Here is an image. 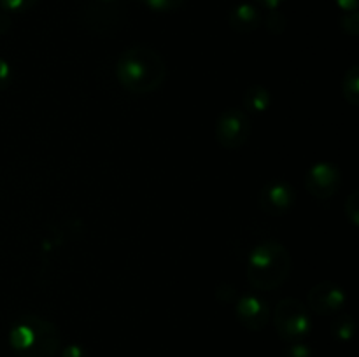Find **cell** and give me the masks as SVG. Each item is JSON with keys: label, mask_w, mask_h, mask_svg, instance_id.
I'll return each instance as SVG.
<instances>
[{"label": "cell", "mask_w": 359, "mask_h": 357, "mask_svg": "<svg viewBox=\"0 0 359 357\" xmlns=\"http://www.w3.org/2000/svg\"><path fill=\"white\" fill-rule=\"evenodd\" d=\"M167 77V63L156 49L149 46H132L116 62V79L133 94L154 93Z\"/></svg>", "instance_id": "cell-1"}, {"label": "cell", "mask_w": 359, "mask_h": 357, "mask_svg": "<svg viewBox=\"0 0 359 357\" xmlns=\"http://www.w3.org/2000/svg\"><path fill=\"white\" fill-rule=\"evenodd\" d=\"M293 266L290 251L277 240L259 241L248 258L245 275L256 290H276L287 280Z\"/></svg>", "instance_id": "cell-2"}, {"label": "cell", "mask_w": 359, "mask_h": 357, "mask_svg": "<svg viewBox=\"0 0 359 357\" xmlns=\"http://www.w3.org/2000/svg\"><path fill=\"white\" fill-rule=\"evenodd\" d=\"M9 345L20 357H53L62 346V335L48 318L23 315L11 328Z\"/></svg>", "instance_id": "cell-3"}, {"label": "cell", "mask_w": 359, "mask_h": 357, "mask_svg": "<svg viewBox=\"0 0 359 357\" xmlns=\"http://www.w3.org/2000/svg\"><path fill=\"white\" fill-rule=\"evenodd\" d=\"M273 324L284 342H300L311 332L312 318L309 308L297 298H284L273 312Z\"/></svg>", "instance_id": "cell-4"}, {"label": "cell", "mask_w": 359, "mask_h": 357, "mask_svg": "<svg viewBox=\"0 0 359 357\" xmlns=\"http://www.w3.org/2000/svg\"><path fill=\"white\" fill-rule=\"evenodd\" d=\"M251 118L244 108H226L216 119V140L228 150H237L248 144L251 136Z\"/></svg>", "instance_id": "cell-5"}, {"label": "cell", "mask_w": 359, "mask_h": 357, "mask_svg": "<svg viewBox=\"0 0 359 357\" xmlns=\"http://www.w3.org/2000/svg\"><path fill=\"white\" fill-rule=\"evenodd\" d=\"M342 186V172L335 163L319 161L314 163L305 174V189L318 200H328L337 195Z\"/></svg>", "instance_id": "cell-6"}, {"label": "cell", "mask_w": 359, "mask_h": 357, "mask_svg": "<svg viewBox=\"0 0 359 357\" xmlns=\"http://www.w3.org/2000/svg\"><path fill=\"white\" fill-rule=\"evenodd\" d=\"M294 188L286 181H272L259 191L258 205L265 214L272 217L284 216L294 205Z\"/></svg>", "instance_id": "cell-7"}, {"label": "cell", "mask_w": 359, "mask_h": 357, "mask_svg": "<svg viewBox=\"0 0 359 357\" xmlns=\"http://www.w3.org/2000/svg\"><path fill=\"white\" fill-rule=\"evenodd\" d=\"M81 20L90 30L97 31V34H107L121 24V9L118 7V2L104 4L90 0L83 6Z\"/></svg>", "instance_id": "cell-8"}, {"label": "cell", "mask_w": 359, "mask_h": 357, "mask_svg": "<svg viewBox=\"0 0 359 357\" xmlns=\"http://www.w3.org/2000/svg\"><path fill=\"white\" fill-rule=\"evenodd\" d=\"M346 290L335 282H319L309 290L307 303L314 314L323 315V317H330V315L337 314L342 310L346 304Z\"/></svg>", "instance_id": "cell-9"}, {"label": "cell", "mask_w": 359, "mask_h": 357, "mask_svg": "<svg viewBox=\"0 0 359 357\" xmlns=\"http://www.w3.org/2000/svg\"><path fill=\"white\" fill-rule=\"evenodd\" d=\"M235 315L237 321L249 331H262L272 318V312L266 301L256 294H244L238 298L235 301Z\"/></svg>", "instance_id": "cell-10"}, {"label": "cell", "mask_w": 359, "mask_h": 357, "mask_svg": "<svg viewBox=\"0 0 359 357\" xmlns=\"http://www.w3.org/2000/svg\"><path fill=\"white\" fill-rule=\"evenodd\" d=\"M262 21L263 16L259 7L249 2H241L231 7L230 16H228L231 30H235L237 34H252L255 30H258Z\"/></svg>", "instance_id": "cell-11"}, {"label": "cell", "mask_w": 359, "mask_h": 357, "mask_svg": "<svg viewBox=\"0 0 359 357\" xmlns=\"http://www.w3.org/2000/svg\"><path fill=\"white\" fill-rule=\"evenodd\" d=\"M242 104H244V111L248 112H266L272 105V94L262 84H255V86L248 88V91L244 93V98H242Z\"/></svg>", "instance_id": "cell-12"}, {"label": "cell", "mask_w": 359, "mask_h": 357, "mask_svg": "<svg viewBox=\"0 0 359 357\" xmlns=\"http://www.w3.org/2000/svg\"><path fill=\"white\" fill-rule=\"evenodd\" d=\"M342 94L344 100L353 107L359 105V66L353 65L342 79Z\"/></svg>", "instance_id": "cell-13"}, {"label": "cell", "mask_w": 359, "mask_h": 357, "mask_svg": "<svg viewBox=\"0 0 359 357\" xmlns=\"http://www.w3.org/2000/svg\"><path fill=\"white\" fill-rule=\"evenodd\" d=\"M330 331L340 342H349L354 336V318L351 315H340V317L333 318Z\"/></svg>", "instance_id": "cell-14"}, {"label": "cell", "mask_w": 359, "mask_h": 357, "mask_svg": "<svg viewBox=\"0 0 359 357\" xmlns=\"http://www.w3.org/2000/svg\"><path fill=\"white\" fill-rule=\"evenodd\" d=\"M139 2L154 13H174L181 9L186 0H139Z\"/></svg>", "instance_id": "cell-15"}, {"label": "cell", "mask_w": 359, "mask_h": 357, "mask_svg": "<svg viewBox=\"0 0 359 357\" xmlns=\"http://www.w3.org/2000/svg\"><path fill=\"white\" fill-rule=\"evenodd\" d=\"M265 27L270 34L280 35L287 27L286 16H284L279 9L269 10V14H266V18H265Z\"/></svg>", "instance_id": "cell-16"}, {"label": "cell", "mask_w": 359, "mask_h": 357, "mask_svg": "<svg viewBox=\"0 0 359 357\" xmlns=\"http://www.w3.org/2000/svg\"><path fill=\"white\" fill-rule=\"evenodd\" d=\"M344 214L354 227L359 226V192L353 191L344 203Z\"/></svg>", "instance_id": "cell-17"}, {"label": "cell", "mask_w": 359, "mask_h": 357, "mask_svg": "<svg viewBox=\"0 0 359 357\" xmlns=\"http://www.w3.org/2000/svg\"><path fill=\"white\" fill-rule=\"evenodd\" d=\"M39 0H0V7L7 14L27 13L32 7L37 6Z\"/></svg>", "instance_id": "cell-18"}, {"label": "cell", "mask_w": 359, "mask_h": 357, "mask_svg": "<svg viewBox=\"0 0 359 357\" xmlns=\"http://www.w3.org/2000/svg\"><path fill=\"white\" fill-rule=\"evenodd\" d=\"M340 24H342L344 31L351 37H356L359 35V13L354 10V13H344L342 20H340Z\"/></svg>", "instance_id": "cell-19"}, {"label": "cell", "mask_w": 359, "mask_h": 357, "mask_svg": "<svg viewBox=\"0 0 359 357\" xmlns=\"http://www.w3.org/2000/svg\"><path fill=\"white\" fill-rule=\"evenodd\" d=\"M11 83H13V69H11L9 62L0 56V91L7 90Z\"/></svg>", "instance_id": "cell-20"}, {"label": "cell", "mask_w": 359, "mask_h": 357, "mask_svg": "<svg viewBox=\"0 0 359 357\" xmlns=\"http://www.w3.org/2000/svg\"><path fill=\"white\" fill-rule=\"evenodd\" d=\"M286 357H312V350L305 343L293 342L290 345V349L286 350Z\"/></svg>", "instance_id": "cell-21"}, {"label": "cell", "mask_w": 359, "mask_h": 357, "mask_svg": "<svg viewBox=\"0 0 359 357\" xmlns=\"http://www.w3.org/2000/svg\"><path fill=\"white\" fill-rule=\"evenodd\" d=\"M60 357H88L86 350L79 343H69L65 349L62 350V356Z\"/></svg>", "instance_id": "cell-22"}, {"label": "cell", "mask_w": 359, "mask_h": 357, "mask_svg": "<svg viewBox=\"0 0 359 357\" xmlns=\"http://www.w3.org/2000/svg\"><path fill=\"white\" fill-rule=\"evenodd\" d=\"M335 4L344 13H354L359 7V0H335Z\"/></svg>", "instance_id": "cell-23"}, {"label": "cell", "mask_w": 359, "mask_h": 357, "mask_svg": "<svg viewBox=\"0 0 359 357\" xmlns=\"http://www.w3.org/2000/svg\"><path fill=\"white\" fill-rule=\"evenodd\" d=\"M11 27H13V20H11L9 14L2 10L0 13V35H6L11 30Z\"/></svg>", "instance_id": "cell-24"}, {"label": "cell", "mask_w": 359, "mask_h": 357, "mask_svg": "<svg viewBox=\"0 0 359 357\" xmlns=\"http://www.w3.org/2000/svg\"><path fill=\"white\" fill-rule=\"evenodd\" d=\"M286 2V0H256V4H258L259 7H263V9L266 10H272V9H279L283 4Z\"/></svg>", "instance_id": "cell-25"}, {"label": "cell", "mask_w": 359, "mask_h": 357, "mask_svg": "<svg viewBox=\"0 0 359 357\" xmlns=\"http://www.w3.org/2000/svg\"><path fill=\"white\" fill-rule=\"evenodd\" d=\"M97 2H104V4H116L118 0H97Z\"/></svg>", "instance_id": "cell-26"}]
</instances>
